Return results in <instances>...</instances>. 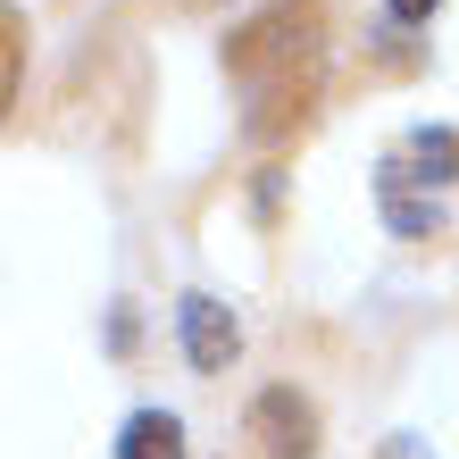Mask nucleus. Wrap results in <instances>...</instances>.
<instances>
[{"instance_id":"obj_6","label":"nucleus","mask_w":459,"mask_h":459,"mask_svg":"<svg viewBox=\"0 0 459 459\" xmlns=\"http://www.w3.org/2000/svg\"><path fill=\"white\" fill-rule=\"evenodd\" d=\"M401 168H418V184H451L459 176V134L451 126H418L410 151H401Z\"/></svg>"},{"instance_id":"obj_2","label":"nucleus","mask_w":459,"mask_h":459,"mask_svg":"<svg viewBox=\"0 0 459 459\" xmlns=\"http://www.w3.org/2000/svg\"><path fill=\"white\" fill-rule=\"evenodd\" d=\"M251 443H259V459H309L317 451V410L292 385H267L251 401Z\"/></svg>"},{"instance_id":"obj_8","label":"nucleus","mask_w":459,"mask_h":459,"mask_svg":"<svg viewBox=\"0 0 459 459\" xmlns=\"http://www.w3.org/2000/svg\"><path fill=\"white\" fill-rule=\"evenodd\" d=\"M376 459H435V451H426L418 435H393V443H385V451H376Z\"/></svg>"},{"instance_id":"obj_3","label":"nucleus","mask_w":459,"mask_h":459,"mask_svg":"<svg viewBox=\"0 0 459 459\" xmlns=\"http://www.w3.org/2000/svg\"><path fill=\"white\" fill-rule=\"evenodd\" d=\"M176 326H184V359H193L201 376H218L234 351H242V326H234V309L218 301V292H184V301H176Z\"/></svg>"},{"instance_id":"obj_7","label":"nucleus","mask_w":459,"mask_h":459,"mask_svg":"<svg viewBox=\"0 0 459 459\" xmlns=\"http://www.w3.org/2000/svg\"><path fill=\"white\" fill-rule=\"evenodd\" d=\"M385 9H393L401 25H426V17H435V9H443V0H385Z\"/></svg>"},{"instance_id":"obj_5","label":"nucleus","mask_w":459,"mask_h":459,"mask_svg":"<svg viewBox=\"0 0 459 459\" xmlns=\"http://www.w3.org/2000/svg\"><path fill=\"white\" fill-rule=\"evenodd\" d=\"M117 459H184V426L168 410H134L117 435Z\"/></svg>"},{"instance_id":"obj_1","label":"nucleus","mask_w":459,"mask_h":459,"mask_svg":"<svg viewBox=\"0 0 459 459\" xmlns=\"http://www.w3.org/2000/svg\"><path fill=\"white\" fill-rule=\"evenodd\" d=\"M317 34H326V9H317V0H276L267 17H251L242 34H226V75H242V84H259V75L309 67Z\"/></svg>"},{"instance_id":"obj_4","label":"nucleus","mask_w":459,"mask_h":459,"mask_svg":"<svg viewBox=\"0 0 459 459\" xmlns=\"http://www.w3.org/2000/svg\"><path fill=\"white\" fill-rule=\"evenodd\" d=\"M376 201H385L393 234H435V226H443V201H435V193H418V176L401 168V159H385V176H376Z\"/></svg>"}]
</instances>
